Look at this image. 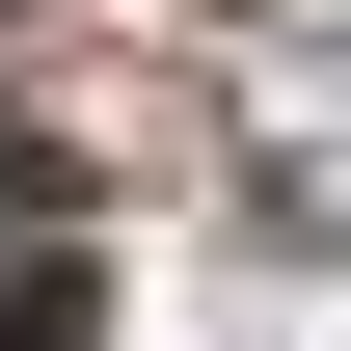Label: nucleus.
I'll return each instance as SVG.
<instances>
[{
    "label": "nucleus",
    "instance_id": "1",
    "mask_svg": "<svg viewBox=\"0 0 351 351\" xmlns=\"http://www.w3.org/2000/svg\"><path fill=\"white\" fill-rule=\"evenodd\" d=\"M108 324V270H0V351H82Z\"/></svg>",
    "mask_w": 351,
    "mask_h": 351
}]
</instances>
